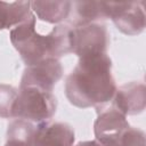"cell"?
<instances>
[{
	"instance_id": "3957f363",
	"label": "cell",
	"mask_w": 146,
	"mask_h": 146,
	"mask_svg": "<svg viewBox=\"0 0 146 146\" xmlns=\"http://www.w3.org/2000/svg\"><path fill=\"white\" fill-rule=\"evenodd\" d=\"M56 107L57 100L51 91L36 87H19L11 119H22L34 123L47 122L56 113Z\"/></svg>"
},
{
	"instance_id": "ba28073f",
	"label": "cell",
	"mask_w": 146,
	"mask_h": 146,
	"mask_svg": "<svg viewBox=\"0 0 146 146\" xmlns=\"http://www.w3.org/2000/svg\"><path fill=\"white\" fill-rule=\"evenodd\" d=\"M145 86L144 83L130 82L116 88L110 103L124 115L141 113L145 108Z\"/></svg>"
},
{
	"instance_id": "52a82bcc",
	"label": "cell",
	"mask_w": 146,
	"mask_h": 146,
	"mask_svg": "<svg viewBox=\"0 0 146 146\" xmlns=\"http://www.w3.org/2000/svg\"><path fill=\"white\" fill-rule=\"evenodd\" d=\"M63 75V66L56 58H46L33 65L26 66L19 87H36L51 91Z\"/></svg>"
},
{
	"instance_id": "7c38bea8",
	"label": "cell",
	"mask_w": 146,
	"mask_h": 146,
	"mask_svg": "<svg viewBox=\"0 0 146 146\" xmlns=\"http://www.w3.org/2000/svg\"><path fill=\"white\" fill-rule=\"evenodd\" d=\"M49 39L50 57L58 59L62 56L73 52L74 27L70 24H58L47 33Z\"/></svg>"
},
{
	"instance_id": "7a4b0ae2",
	"label": "cell",
	"mask_w": 146,
	"mask_h": 146,
	"mask_svg": "<svg viewBox=\"0 0 146 146\" xmlns=\"http://www.w3.org/2000/svg\"><path fill=\"white\" fill-rule=\"evenodd\" d=\"M36 18L31 11L29 17L10 30V42L26 66L50 57L48 34H40L35 27Z\"/></svg>"
},
{
	"instance_id": "9c48e42d",
	"label": "cell",
	"mask_w": 146,
	"mask_h": 146,
	"mask_svg": "<svg viewBox=\"0 0 146 146\" xmlns=\"http://www.w3.org/2000/svg\"><path fill=\"white\" fill-rule=\"evenodd\" d=\"M73 128L64 122H42L38 124L34 146H73Z\"/></svg>"
},
{
	"instance_id": "8fae6325",
	"label": "cell",
	"mask_w": 146,
	"mask_h": 146,
	"mask_svg": "<svg viewBox=\"0 0 146 146\" xmlns=\"http://www.w3.org/2000/svg\"><path fill=\"white\" fill-rule=\"evenodd\" d=\"M31 10L39 19L50 24H62L68 19L72 10L71 1H31Z\"/></svg>"
},
{
	"instance_id": "277c9868",
	"label": "cell",
	"mask_w": 146,
	"mask_h": 146,
	"mask_svg": "<svg viewBox=\"0 0 146 146\" xmlns=\"http://www.w3.org/2000/svg\"><path fill=\"white\" fill-rule=\"evenodd\" d=\"M97 119L94 124L95 139L110 143L115 141L120 144L123 133L130 128L127 115L115 108L110 102L96 107Z\"/></svg>"
},
{
	"instance_id": "5bb4252c",
	"label": "cell",
	"mask_w": 146,
	"mask_h": 146,
	"mask_svg": "<svg viewBox=\"0 0 146 146\" xmlns=\"http://www.w3.org/2000/svg\"><path fill=\"white\" fill-rule=\"evenodd\" d=\"M31 11V1H0V31L21 24Z\"/></svg>"
},
{
	"instance_id": "8992f818",
	"label": "cell",
	"mask_w": 146,
	"mask_h": 146,
	"mask_svg": "<svg viewBox=\"0 0 146 146\" xmlns=\"http://www.w3.org/2000/svg\"><path fill=\"white\" fill-rule=\"evenodd\" d=\"M110 35L107 29L98 23L74 27L73 54L79 58L106 54Z\"/></svg>"
},
{
	"instance_id": "6da1fadb",
	"label": "cell",
	"mask_w": 146,
	"mask_h": 146,
	"mask_svg": "<svg viewBox=\"0 0 146 146\" xmlns=\"http://www.w3.org/2000/svg\"><path fill=\"white\" fill-rule=\"evenodd\" d=\"M116 88L112 75V60L107 52L79 58L64 86L68 102L80 108L97 107L108 103Z\"/></svg>"
},
{
	"instance_id": "e0dca14e",
	"label": "cell",
	"mask_w": 146,
	"mask_h": 146,
	"mask_svg": "<svg viewBox=\"0 0 146 146\" xmlns=\"http://www.w3.org/2000/svg\"><path fill=\"white\" fill-rule=\"evenodd\" d=\"M75 146H120L119 143H115V141H110V143H103V141H99L97 139H94V140H87V141H81L79 143L78 145Z\"/></svg>"
},
{
	"instance_id": "4fadbf2b",
	"label": "cell",
	"mask_w": 146,
	"mask_h": 146,
	"mask_svg": "<svg viewBox=\"0 0 146 146\" xmlns=\"http://www.w3.org/2000/svg\"><path fill=\"white\" fill-rule=\"evenodd\" d=\"M38 124L27 120L14 119L8 125L5 146H34Z\"/></svg>"
},
{
	"instance_id": "9a60e30c",
	"label": "cell",
	"mask_w": 146,
	"mask_h": 146,
	"mask_svg": "<svg viewBox=\"0 0 146 146\" xmlns=\"http://www.w3.org/2000/svg\"><path fill=\"white\" fill-rule=\"evenodd\" d=\"M18 95V89L9 84H0V117L11 119L13 107Z\"/></svg>"
},
{
	"instance_id": "5b68a950",
	"label": "cell",
	"mask_w": 146,
	"mask_h": 146,
	"mask_svg": "<svg viewBox=\"0 0 146 146\" xmlns=\"http://www.w3.org/2000/svg\"><path fill=\"white\" fill-rule=\"evenodd\" d=\"M108 18L127 35H137L145 29L144 1H107Z\"/></svg>"
},
{
	"instance_id": "30bf717a",
	"label": "cell",
	"mask_w": 146,
	"mask_h": 146,
	"mask_svg": "<svg viewBox=\"0 0 146 146\" xmlns=\"http://www.w3.org/2000/svg\"><path fill=\"white\" fill-rule=\"evenodd\" d=\"M73 15H70L73 27L96 23L99 19L108 18L107 1H76L72 2ZM68 17V18H70Z\"/></svg>"
},
{
	"instance_id": "2e32d148",
	"label": "cell",
	"mask_w": 146,
	"mask_h": 146,
	"mask_svg": "<svg viewBox=\"0 0 146 146\" xmlns=\"http://www.w3.org/2000/svg\"><path fill=\"white\" fill-rule=\"evenodd\" d=\"M120 146H145V133L140 129L130 127L121 137Z\"/></svg>"
}]
</instances>
